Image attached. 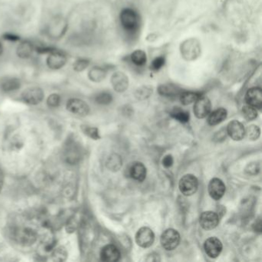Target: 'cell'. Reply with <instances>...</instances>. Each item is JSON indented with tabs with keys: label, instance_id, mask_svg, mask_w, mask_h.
<instances>
[{
	"label": "cell",
	"instance_id": "obj_31",
	"mask_svg": "<svg viewBox=\"0 0 262 262\" xmlns=\"http://www.w3.org/2000/svg\"><path fill=\"white\" fill-rule=\"evenodd\" d=\"M95 100L98 104L106 106V105H109V103H111V101H112V96H111V94L109 93V92H101V93L98 94V95L95 96Z\"/></svg>",
	"mask_w": 262,
	"mask_h": 262
},
{
	"label": "cell",
	"instance_id": "obj_33",
	"mask_svg": "<svg viewBox=\"0 0 262 262\" xmlns=\"http://www.w3.org/2000/svg\"><path fill=\"white\" fill-rule=\"evenodd\" d=\"M53 259L56 262H63L66 259L67 252L63 248H58L54 250L52 253Z\"/></svg>",
	"mask_w": 262,
	"mask_h": 262
},
{
	"label": "cell",
	"instance_id": "obj_3",
	"mask_svg": "<svg viewBox=\"0 0 262 262\" xmlns=\"http://www.w3.org/2000/svg\"><path fill=\"white\" fill-rule=\"evenodd\" d=\"M13 238L21 245L30 246L37 240V234L31 228H20L14 232Z\"/></svg>",
	"mask_w": 262,
	"mask_h": 262
},
{
	"label": "cell",
	"instance_id": "obj_32",
	"mask_svg": "<svg viewBox=\"0 0 262 262\" xmlns=\"http://www.w3.org/2000/svg\"><path fill=\"white\" fill-rule=\"evenodd\" d=\"M83 132L89 137V138L97 140L99 138H100V135H99V130L96 128L90 127V126H84L82 127Z\"/></svg>",
	"mask_w": 262,
	"mask_h": 262
},
{
	"label": "cell",
	"instance_id": "obj_41",
	"mask_svg": "<svg viewBox=\"0 0 262 262\" xmlns=\"http://www.w3.org/2000/svg\"><path fill=\"white\" fill-rule=\"evenodd\" d=\"M4 184V173L2 169L0 167V192L2 191Z\"/></svg>",
	"mask_w": 262,
	"mask_h": 262
},
{
	"label": "cell",
	"instance_id": "obj_30",
	"mask_svg": "<svg viewBox=\"0 0 262 262\" xmlns=\"http://www.w3.org/2000/svg\"><path fill=\"white\" fill-rule=\"evenodd\" d=\"M242 114L243 116L248 121L254 120L258 116V111L256 109L248 105L243 107Z\"/></svg>",
	"mask_w": 262,
	"mask_h": 262
},
{
	"label": "cell",
	"instance_id": "obj_10",
	"mask_svg": "<svg viewBox=\"0 0 262 262\" xmlns=\"http://www.w3.org/2000/svg\"><path fill=\"white\" fill-rule=\"evenodd\" d=\"M204 248H205V252L208 256L210 257L212 259H216L221 253L222 243L217 238H209L205 240Z\"/></svg>",
	"mask_w": 262,
	"mask_h": 262
},
{
	"label": "cell",
	"instance_id": "obj_11",
	"mask_svg": "<svg viewBox=\"0 0 262 262\" xmlns=\"http://www.w3.org/2000/svg\"><path fill=\"white\" fill-rule=\"evenodd\" d=\"M219 223V218L216 212H203L200 217V224L203 229L210 231L218 226Z\"/></svg>",
	"mask_w": 262,
	"mask_h": 262
},
{
	"label": "cell",
	"instance_id": "obj_42",
	"mask_svg": "<svg viewBox=\"0 0 262 262\" xmlns=\"http://www.w3.org/2000/svg\"><path fill=\"white\" fill-rule=\"evenodd\" d=\"M2 51H3V48H2V45L0 44V55H2Z\"/></svg>",
	"mask_w": 262,
	"mask_h": 262
},
{
	"label": "cell",
	"instance_id": "obj_28",
	"mask_svg": "<svg viewBox=\"0 0 262 262\" xmlns=\"http://www.w3.org/2000/svg\"><path fill=\"white\" fill-rule=\"evenodd\" d=\"M108 168L112 171H118L122 166V159L117 154H112L109 157L107 162Z\"/></svg>",
	"mask_w": 262,
	"mask_h": 262
},
{
	"label": "cell",
	"instance_id": "obj_15",
	"mask_svg": "<svg viewBox=\"0 0 262 262\" xmlns=\"http://www.w3.org/2000/svg\"><path fill=\"white\" fill-rule=\"evenodd\" d=\"M227 134L235 141H240L245 135V130L239 121L234 120L227 126Z\"/></svg>",
	"mask_w": 262,
	"mask_h": 262
},
{
	"label": "cell",
	"instance_id": "obj_29",
	"mask_svg": "<svg viewBox=\"0 0 262 262\" xmlns=\"http://www.w3.org/2000/svg\"><path fill=\"white\" fill-rule=\"evenodd\" d=\"M153 94V88L149 87H142L138 88L135 92V97L140 100L148 99Z\"/></svg>",
	"mask_w": 262,
	"mask_h": 262
},
{
	"label": "cell",
	"instance_id": "obj_4",
	"mask_svg": "<svg viewBox=\"0 0 262 262\" xmlns=\"http://www.w3.org/2000/svg\"><path fill=\"white\" fill-rule=\"evenodd\" d=\"M180 242V235L173 228L165 230L161 236V244L167 251H173L178 247Z\"/></svg>",
	"mask_w": 262,
	"mask_h": 262
},
{
	"label": "cell",
	"instance_id": "obj_12",
	"mask_svg": "<svg viewBox=\"0 0 262 262\" xmlns=\"http://www.w3.org/2000/svg\"><path fill=\"white\" fill-rule=\"evenodd\" d=\"M245 101L248 106L255 109L262 107V90L259 87L250 88L245 95Z\"/></svg>",
	"mask_w": 262,
	"mask_h": 262
},
{
	"label": "cell",
	"instance_id": "obj_5",
	"mask_svg": "<svg viewBox=\"0 0 262 262\" xmlns=\"http://www.w3.org/2000/svg\"><path fill=\"white\" fill-rule=\"evenodd\" d=\"M198 187V181L193 175H185L179 181V189L185 196H190L196 193Z\"/></svg>",
	"mask_w": 262,
	"mask_h": 262
},
{
	"label": "cell",
	"instance_id": "obj_37",
	"mask_svg": "<svg viewBox=\"0 0 262 262\" xmlns=\"http://www.w3.org/2000/svg\"><path fill=\"white\" fill-rule=\"evenodd\" d=\"M165 60L163 56H159V57L155 58L153 60V63H152V68L154 71L159 70L165 65Z\"/></svg>",
	"mask_w": 262,
	"mask_h": 262
},
{
	"label": "cell",
	"instance_id": "obj_38",
	"mask_svg": "<svg viewBox=\"0 0 262 262\" xmlns=\"http://www.w3.org/2000/svg\"><path fill=\"white\" fill-rule=\"evenodd\" d=\"M173 162H174V159H173V157L171 155V154H168L166 156H165V158L162 160V165H163L164 167L166 168V169H169V168L172 167L173 165Z\"/></svg>",
	"mask_w": 262,
	"mask_h": 262
},
{
	"label": "cell",
	"instance_id": "obj_23",
	"mask_svg": "<svg viewBox=\"0 0 262 262\" xmlns=\"http://www.w3.org/2000/svg\"><path fill=\"white\" fill-rule=\"evenodd\" d=\"M33 44L28 41L22 42L17 48V55L19 57L22 58V59H27L30 57L31 55L33 54Z\"/></svg>",
	"mask_w": 262,
	"mask_h": 262
},
{
	"label": "cell",
	"instance_id": "obj_9",
	"mask_svg": "<svg viewBox=\"0 0 262 262\" xmlns=\"http://www.w3.org/2000/svg\"><path fill=\"white\" fill-rule=\"evenodd\" d=\"M66 108L71 113L79 116H86L89 112L88 105L85 103L84 101L79 99H69L67 103Z\"/></svg>",
	"mask_w": 262,
	"mask_h": 262
},
{
	"label": "cell",
	"instance_id": "obj_39",
	"mask_svg": "<svg viewBox=\"0 0 262 262\" xmlns=\"http://www.w3.org/2000/svg\"><path fill=\"white\" fill-rule=\"evenodd\" d=\"M259 168L258 167V165L255 164H250L248 165V167L246 169V172L248 174L255 175L259 173Z\"/></svg>",
	"mask_w": 262,
	"mask_h": 262
},
{
	"label": "cell",
	"instance_id": "obj_24",
	"mask_svg": "<svg viewBox=\"0 0 262 262\" xmlns=\"http://www.w3.org/2000/svg\"><path fill=\"white\" fill-rule=\"evenodd\" d=\"M106 70L100 67H94L88 72V78L91 81L95 82V83L103 81V79L106 78Z\"/></svg>",
	"mask_w": 262,
	"mask_h": 262
},
{
	"label": "cell",
	"instance_id": "obj_16",
	"mask_svg": "<svg viewBox=\"0 0 262 262\" xmlns=\"http://www.w3.org/2000/svg\"><path fill=\"white\" fill-rule=\"evenodd\" d=\"M111 82L114 89L118 92H125L129 87V78L124 72H115L111 76Z\"/></svg>",
	"mask_w": 262,
	"mask_h": 262
},
{
	"label": "cell",
	"instance_id": "obj_35",
	"mask_svg": "<svg viewBox=\"0 0 262 262\" xmlns=\"http://www.w3.org/2000/svg\"><path fill=\"white\" fill-rule=\"evenodd\" d=\"M60 95L58 94H52V95H49L47 99V104L51 108H56L58 106H60Z\"/></svg>",
	"mask_w": 262,
	"mask_h": 262
},
{
	"label": "cell",
	"instance_id": "obj_2",
	"mask_svg": "<svg viewBox=\"0 0 262 262\" xmlns=\"http://www.w3.org/2000/svg\"><path fill=\"white\" fill-rule=\"evenodd\" d=\"M120 22L122 27L126 31L133 32L138 29L139 17L135 10L127 8L121 12Z\"/></svg>",
	"mask_w": 262,
	"mask_h": 262
},
{
	"label": "cell",
	"instance_id": "obj_26",
	"mask_svg": "<svg viewBox=\"0 0 262 262\" xmlns=\"http://www.w3.org/2000/svg\"><path fill=\"white\" fill-rule=\"evenodd\" d=\"M131 60L135 66H142L147 61L146 53L142 50H135L131 53Z\"/></svg>",
	"mask_w": 262,
	"mask_h": 262
},
{
	"label": "cell",
	"instance_id": "obj_14",
	"mask_svg": "<svg viewBox=\"0 0 262 262\" xmlns=\"http://www.w3.org/2000/svg\"><path fill=\"white\" fill-rule=\"evenodd\" d=\"M208 192L211 197L215 200L221 199L225 192V185L219 178H213L208 185Z\"/></svg>",
	"mask_w": 262,
	"mask_h": 262
},
{
	"label": "cell",
	"instance_id": "obj_40",
	"mask_svg": "<svg viewBox=\"0 0 262 262\" xmlns=\"http://www.w3.org/2000/svg\"><path fill=\"white\" fill-rule=\"evenodd\" d=\"M3 37L5 40H9V41H17V40H20L19 36L13 34L4 35Z\"/></svg>",
	"mask_w": 262,
	"mask_h": 262
},
{
	"label": "cell",
	"instance_id": "obj_36",
	"mask_svg": "<svg viewBox=\"0 0 262 262\" xmlns=\"http://www.w3.org/2000/svg\"><path fill=\"white\" fill-rule=\"evenodd\" d=\"M88 65H89L88 60H84V59L77 60L76 63H74V70H76V72H82V71L85 70L88 66Z\"/></svg>",
	"mask_w": 262,
	"mask_h": 262
},
{
	"label": "cell",
	"instance_id": "obj_34",
	"mask_svg": "<svg viewBox=\"0 0 262 262\" xmlns=\"http://www.w3.org/2000/svg\"><path fill=\"white\" fill-rule=\"evenodd\" d=\"M260 132V129H259V126H251L248 128L245 133H247L248 138H250L251 140H256L259 138Z\"/></svg>",
	"mask_w": 262,
	"mask_h": 262
},
{
	"label": "cell",
	"instance_id": "obj_18",
	"mask_svg": "<svg viewBox=\"0 0 262 262\" xmlns=\"http://www.w3.org/2000/svg\"><path fill=\"white\" fill-rule=\"evenodd\" d=\"M128 171H129V175L133 179L138 181H143L146 179V168L141 162H135V163L131 164Z\"/></svg>",
	"mask_w": 262,
	"mask_h": 262
},
{
	"label": "cell",
	"instance_id": "obj_19",
	"mask_svg": "<svg viewBox=\"0 0 262 262\" xmlns=\"http://www.w3.org/2000/svg\"><path fill=\"white\" fill-rule=\"evenodd\" d=\"M65 158L69 164H75L79 161L80 154L76 143L69 142L65 149Z\"/></svg>",
	"mask_w": 262,
	"mask_h": 262
},
{
	"label": "cell",
	"instance_id": "obj_6",
	"mask_svg": "<svg viewBox=\"0 0 262 262\" xmlns=\"http://www.w3.org/2000/svg\"><path fill=\"white\" fill-rule=\"evenodd\" d=\"M44 92L39 87H31L25 89L22 94V99L26 104L38 105L44 100Z\"/></svg>",
	"mask_w": 262,
	"mask_h": 262
},
{
	"label": "cell",
	"instance_id": "obj_27",
	"mask_svg": "<svg viewBox=\"0 0 262 262\" xmlns=\"http://www.w3.org/2000/svg\"><path fill=\"white\" fill-rule=\"evenodd\" d=\"M170 115L175 119L178 120L181 123H186V122H189V118H190V115L188 111H184L180 108H175L173 111H171Z\"/></svg>",
	"mask_w": 262,
	"mask_h": 262
},
{
	"label": "cell",
	"instance_id": "obj_22",
	"mask_svg": "<svg viewBox=\"0 0 262 262\" xmlns=\"http://www.w3.org/2000/svg\"><path fill=\"white\" fill-rule=\"evenodd\" d=\"M227 111L224 109H218L216 111L209 115L208 119V124L210 126H216L219 123L222 122L224 119H226Z\"/></svg>",
	"mask_w": 262,
	"mask_h": 262
},
{
	"label": "cell",
	"instance_id": "obj_7",
	"mask_svg": "<svg viewBox=\"0 0 262 262\" xmlns=\"http://www.w3.org/2000/svg\"><path fill=\"white\" fill-rule=\"evenodd\" d=\"M135 240L138 245L142 248H149L153 245L154 240V234L153 230L147 227L140 228L135 235Z\"/></svg>",
	"mask_w": 262,
	"mask_h": 262
},
{
	"label": "cell",
	"instance_id": "obj_25",
	"mask_svg": "<svg viewBox=\"0 0 262 262\" xmlns=\"http://www.w3.org/2000/svg\"><path fill=\"white\" fill-rule=\"evenodd\" d=\"M201 95V94L199 93V92H181V95H180V100H181V103L182 104L187 106V105H190L192 103H195Z\"/></svg>",
	"mask_w": 262,
	"mask_h": 262
},
{
	"label": "cell",
	"instance_id": "obj_20",
	"mask_svg": "<svg viewBox=\"0 0 262 262\" xmlns=\"http://www.w3.org/2000/svg\"><path fill=\"white\" fill-rule=\"evenodd\" d=\"M0 87L3 92H14L20 88L21 83L20 79L17 78H6L1 82Z\"/></svg>",
	"mask_w": 262,
	"mask_h": 262
},
{
	"label": "cell",
	"instance_id": "obj_1",
	"mask_svg": "<svg viewBox=\"0 0 262 262\" xmlns=\"http://www.w3.org/2000/svg\"><path fill=\"white\" fill-rule=\"evenodd\" d=\"M181 56L188 61L196 60L201 53L200 44L196 39L185 40L181 45Z\"/></svg>",
	"mask_w": 262,
	"mask_h": 262
},
{
	"label": "cell",
	"instance_id": "obj_8",
	"mask_svg": "<svg viewBox=\"0 0 262 262\" xmlns=\"http://www.w3.org/2000/svg\"><path fill=\"white\" fill-rule=\"evenodd\" d=\"M194 113L198 119H204L210 113L212 104L208 98L201 95L195 102Z\"/></svg>",
	"mask_w": 262,
	"mask_h": 262
},
{
	"label": "cell",
	"instance_id": "obj_13",
	"mask_svg": "<svg viewBox=\"0 0 262 262\" xmlns=\"http://www.w3.org/2000/svg\"><path fill=\"white\" fill-rule=\"evenodd\" d=\"M66 63V56L56 49L49 53V57L47 58V65L52 69H60L65 66Z\"/></svg>",
	"mask_w": 262,
	"mask_h": 262
},
{
	"label": "cell",
	"instance_id": "obj_17",
	"mask_svg": "<svg viewBox=\"0 0 262 262\" xmlns=\"http://www.w3.org/2000/svg\"><path fill=\"white\" fill-rule=\"evenodd\" d=\"M120 251L113 244L105 246L101 251V259L103 262H115L120 259Z\"/></svg>",
	"mask_w": 262,
	"mask_h": 262
},
{
	"label": "cell",
	"instance_id": "obj_21",
	"mask_svg": "<svg viewBox=\"0 0 262 262\" xmlns=\"http://www.w3.org/2000/svg\"><path fill=\"white\" fill-rule=\"evenodd\" d=\"M158 93L165 97H174L181 93V90L173 84L161 85L158 88Z\"/></svg>",
	"mask_w": 262,
	"mask_h": 262
}]
</instances>
